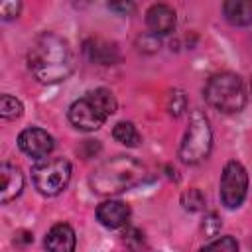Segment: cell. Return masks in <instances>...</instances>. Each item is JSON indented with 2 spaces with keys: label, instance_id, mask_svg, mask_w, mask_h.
<instances>
[{
  "label": "cell",
  "instance_id": "obj_1",
  "mask_svg": "<svg viewBox=\"0 0 252 252\" xmlns=\"http://www.w3.org/2000/svg\"><path fill=\"white\" fill-rule=\"evenodd\" d=\"M28 67L39 83L53 85L65 81L73 73L75 55L65 37L53 32H43L30 45Z\"/></svg>",
  "mask_w": 252,
  "mask_h": 252
},
{
  "label": "cell",
  "instance_id": "obj_2",
  "mask_svg": "<svg viewBox=\"0 0 252 252\" xmlns=\"http://www.w3.org/2000/svg\"><path fill=\"white\" fill-rule=\"evenodd\" d=\"M146 167L132 156H116L100 163L89 177V183L98 195H116L142 183Z\"/></svg>",
  "mask_w": 252,
  "mask_h": 252
},
{
  "label": "cell",
  "instance_id": "obj_3",
  "mask_svg": "<svg viewBox=\"0 0 252 252\" xmlns=\"http://www.w3.org/2000/svg\"><path fill=\"white\" fill-rule=\"evenodd\" d=\"M116 98L108 89H94L69 106V122L85 132L98 130L116 112Z\"/></svg>",
  "mask_w": 252,
  "mask_h": 252
},
{
  "label": "cell",
  "instance_id": "obj_4",
  "mask_svg": "<svg viewBox=\"0 0 252 252\" xmlns=\"http://www.w3.org/2000/svg\"><path fill=\"white\" fill-rule=\"evenodd\" d=\"M205 100L222 114L240 112L246 104V91L242 79L234 73L213 75L205 85Z\"/></svg>",
  "mask_w": 252,
  "mask_h": 252
},
{
  "label": "cell",
  "instance_id": "obj_5",
  "mask_svg": "<svg viewBox=\"0 0 252 252\" xmlns=\"http://www.w3.org/2000/svg\"><path fill=\"white\" fill-rule=\"evenodd\" d=\"M211 146H213V130H211V124H209L207 116L201 110H193L191 112V118H189L187 132H185V136L181 140V146H179V158H181V161L183 163H189V165L201 163L209 156Z\"/></svg>",
  "mask_w": 252,
  "mask_h": 252
},
{
  "label": "cell",
  "instance_id": "obj_6",
  "mask_svg": "<svg viewBox=\"0 0 252 252\" xmlns=\"http://www.w3.org/2000/svg\"><path fill=\"white\" fill-rule=\"evenodd\" d=\"M71 179V163L65 158H45L32 167V181L41 195L61 193Z\"/></svg>",
  "mask_w": 252,
  "mask_h": 252
},
{
  "label": "cell",
  "instance_id": "obj_7",
  "mask_svg": "<svg viewBox=\"0 0 252 252\" xmlns=\"http://www.w3.org/2000/svg\"><path fill=\"white\" fill-rule=\"evenodd\" d=\"M248 189V173L244 165L236 159L228 161L220 175V201L226 209H236L242 205Z\"/></svg>",
  "mask_w": 252,
  "mask_h": 252
},
{
  "label": "cell",
  "instance_id": "obj_8",
  "mask_svg": "<svg viewBox=\"0 0 252 252\" xmlns=\"http://www.w3.org/2000/svg\"><path fill=\"white\" fill-rule=\"evenodd\" d=\"M18 146H20V150L26 154V156H30V158H33V159H45L49 154H51V150H53V138H51V134H47L45 130H41V128H26V130H22L20 132V136H18Z\"/></svg>",
  "mask_w": 252,
  "mask_h": 252
},
{
  "label": "cell",
  "instance_id": "obj_9",
  "mask_svg": "<svg viewBox=\"0 0 252 252\" xmlns=\"http://www.w3.org/2000/svg\"><path fill=\"white\" fill-rule=\"evenodd\" d=\"M146 24L152 35H165L175 28V10L167 4H154L146 12Z\"/></svg>",
  "mask_w": 252,
  "mask_h": 252
},
{
  "label": "cell",
  "instance_id": "obj_10",
  "mask_svg": "<svg viewBox=\"0 0 252 252\" xmlns=\"http://www.w3.org/2000/svg\"><path fill=\"white\" fill-rule=\"evenodd\" d=\"M96 219L106 228H120L130 219V207L124 201H104L96 209Z\"/></svg>",
  "mask_w": 252,
  "mask_h": 252
},
{
  "label": "cell",
  "instance_id": "obj_11",
  "mask_svg": "<svg viewBox=\"0 0 252 252\" xmlns=\"http://www.w3.org/2000/svg\"><path fill=\"white\" fill-rule=\"evenodd\" d=\"M47 252H75V230L67 224V222H59L55 226H51V230L45 234L43 240Z\"/></svg>",
  "mask_w": 252,
  "mask_h": 252
},
{
  "label": "cell",
  "instance_id": "obj_12",
  "mask_svg": "<svg viewBox=\"0 0 252 252\" xmlns=\"http://www.w3.org/2000/svg\"><path fill=\"white\" fill-rule=\"evenodd\" d=\"M0 177H2V187H0V201L6 205L12 199H16L22 189H24V175L20 167L12 163H2L0 165Z\"/></svg>",
  "mask_w": 252,
  "mask_h": 252
},
{
  "label": "cell",
  "instance_id": "obj_13",
  "mask_svg": "<svg viewBox=\"0 0 252 252\" xmlns=\"http://www.w3.org/2000/svg\"><path fill=\"white\" fill-rule=\"evenodd\" d=\"M85 53L91 61L100 63V65H112L118 59V49L114 43L104 41V39H89L85 41Z\"/></svg>",
  "mask_w": 252,
  "mask_h": 252
},
{
  "label": "cell",
  "instance_id": "obj_14",
  "mask_svg": "<svg viewBox=\"0 0 252 252\" xmlns=\"http://www.w3.org/2000/svg\"><path fill=\"white\" fill-rule=\"evenodd\" d=\"M222 14L232 26H248L252 24V2L228 0L222 4Z\"/></svg>",
  "mask_w": 252,
  "mask_h": 252
},
{
  "label": "cell",
  "instance_id": "obj_15",
  "mask_svg": "<svg viewBox=\"0 0 252 252\" xmlns=\"http://www.w3.org/2000/svg\"><path fill=\"white\" fill-rule=\"evenodd\" d=\"M112 136L116 142L128 146V148H136L142 138H140V132L136 130V126L132 122H118L114 128H112Z\"/></svg>",
  "mask_w": 252,
  "mask_h": 252
},
{
  "label": "cell",
  "instance_id": "obj_16",
  "mask_svg": "<svg viewBox=\"0 0 252 252\" xmlns=\"http://www.w3.org/2000/svg\"><path fill=\"white\" fill-rule=\"evenodd\" d=\"M22 112H24V106L16 96L2 94V98H0V116L4 120H16V118L22 116Z\"/></svg>",
  "mask_w": 252,
  "mask_h": 252
},
{
  "label": "cell",
  "instance_id": "obj_17",
  "mask_svg": "<svg viewBox=\"0 0 252 252\" xmlns=\"http://www.w3.org/2000/svg\"><path fill=\"white\" fill-rule=\"evenodd\" d=\"M181 205H183L187 211H191V213L201 211V209L205 207V195L201 193V189L191 187V189H187V191L181 193Z\"/></svg>",
  "mask_w": 252,
  "mask_h": 252
},
{
  "label": "cell",
  "instance_id": "obj_18",
  "mask_svg": "<svg viewBox=\"0 0 252 252\" xmlns=\"http://www.w3.org/2000/svg\"><path fill=\"white\" fill-rule=\"evenodd\" d=\"M201 252H238V242L232 236H220L201 248Z\"/></svg>",
  "mask_w": 252,
  "mask_h": 252
},
{
  "label": "cell",
  "instance_id": "obj_19",
  "mask_svg": "<svg viewBox=\"0 0 252 252\" xmlns=\"http://www.w3.org/2000/svg\"><path fill=\"white\" fill-rule=\"evenodd\" d=\"M185 108H187V98H185V94H183L181 91L173 89V91L167 94V112H169L171 116H181Z\"/></svg>",
  "mask_w": 252,
  "mask_h": 252
},
{
  "label": "cell",
  "instance_id": "obj_20",
  "mask_svg": "<svg viewBox=\"0 0 252 252\" xmlns=\"http://www.w3.org/2000/svg\"><path fill=\"white\" fill-rule=\"evenodd\" d=\"M122 242L132 250V252H140L144 248V234L138 228H126L122 234Z\"/></svg>",
  "mask_w": 252,
  "mask_h": 252
},
{
  "label": "cell",
  "instance_id": "obj_21",
  "mask_svg": "<svg viewBox=\"0 0 252 252\" xmlns=\"http://www.w3.org/2000/svg\"><path fill=\"white\" fill-rule=\"evenodd\" d=\"M201 230H203V234L209 236V238L217 236V234L220 232V219H219V215H217V213L205 215V219H203V222H201Z\"/></svg>",
  "mask_w": 252,
  "mask_h": 252
},
{
  "label": "cell",
  "instance_id": "obj_22",
  "mask_svg": "<svg viewBox=\"0 0 252 252\" xmlns=\"http://www.w3.org/2000/svg\"><path fill=\"white\" fill-rule=\"evenodd\" d=\"M22 4L20 2H0V16L2 20H12L20 14Z\"/></svg>",
  "mask_w": 252,
  "mask_h": 252
},
{
  "label": "cell",
  "instance_id": "obj_23",
  "mask_svg": "<svg viewBox=\"0 0 252 252\" xmlns=\"http://www.w3.org/2000/svg\"><path fill=\"white\" fill-rule=\"evenodd\" d=\"M108 8H110V10H118V12H126V14H128V12H134L136 6H134L132 2H120V4L112 2V4H108Z\"/></svg>",
  "mask_w": 252,
  "mask_h": 252
},
{
  "label": "cell",
  "instance_id": "obj_24",
  "mask_svg": "<svg viewBox=\"0 0 252 252\" xmlns=\"http://www.w3.org/2000/svg\"><path fill=\"white\" fill-rule=\"evenodd\" d=\"M250 87H252V81H250Z\"/></svg>",
  "mask_w": 252,
  "mask_h": 252
}]
</instances>
